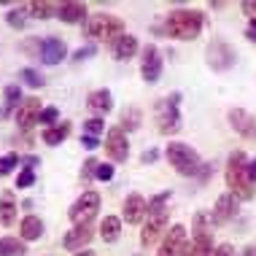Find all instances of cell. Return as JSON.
Segmentation results:
<instances>
[{"label":"cell","mask_w":256,"mask_h":256,"mask_svg":"<svg viewBox=\"0 0 256 256\" xmlns=\"http://www.w3.org/2000/svg\"><path fill=\"white\" fill-rule=\"evenodd\" d=\"M224 178H226V189L230 194H234L243 202H251L256 197V184L248 178V156L243 151H232L230 159H226L224 168Z\"/></svg>","instance_id":"obj_1"},{"label":"cell","mask_w":256,"mask_h":256,"mask_svg":"<svg viewBox=\"0 0 256 256\" xmlns=\"http://www.w3.org/2000/svg\"><path fill=\"white\" fill-rule=\"evenodd\" d=\"M202 24L205 14L197 8H178L164 16V32H168V38L176 40H194L202 32Z\"/></svg>","instance_id":"obj_2"},{"label":"cell","mask_w":256,"mask_h":256,"mask_svg":"<svg viewBox=\"0 0 256 256\" xmlns=\"http://www.w3.org/2000/svg\"><path fill=\"white\" fill-rule=\"evenodd\" d=\"M164 156H168L170 168H176L178 176H186V178H194L202 172V159L189 143H181V140H170L168 148H164Z\"/></svg>","instance_id":"obj_3"},{"label":"cell","mask_w":256,"mask_h":256,"mask_svg":"<svg viewBox=\"0 0 256 256\" xmlns=\"http://www.w3.org/2000/svg\"><path fill=\"white\" fill-rule=\"evenodd\" d=\"M84 32L94 40H119L124 36V22L114 14H92L84 22Z\"/></svg>","instance_id":"obj_4"},{"label":"cell","mask_w":256,"mask_h":256,"mask_svg":"<svg viewBox=\"0 0 256 256\" xmlns=\"http://www.w3.org/2000/svg\"><path fill=\"white\" fill-rule=\"evenodd\" d=\"M181 92H172L168 98L156 102V130L162 135H176L181 132Z\"/></svg>","instance_id":"obj_5"},{"label":"cell","mask_w":256,"mask_h":256,"mask_svg":"<svg viewBox=\"0 0 256 256\" xmlns=\"http://www.w3.org/2000/svg\"><path fill=\"white\" fill-rule=\"evenodd\" d=\"M205 57H208V68H210V70L224 73L238 62V52H234L224 38H213L205 49Z\"/></svg>","instance_id":"obj_6"},{"label":"cell","mask_w":256,"mask_h":256,"mask_svg":"<svg viewBox=\"0 0 256 256\" xmlns=\"http://www.w3.org/2000/svg\"><path fill=\"white\" fill-rule=\"evenodd\" d=\"M98 210H100V194L89 189V192H84V194H81V197L70 205L68 216H70L73 226H76V224H92V218L98 216Z\"/></svg>","instance_id":"obj_7"},{"label":"cell","mask_w":256,"mask_h":256,"mask_svg":"<svg viewBox=\"0 0 256 256\" xmlns=\"http://www.w3.org/2000/svg\"><path fill=\"white\" fill-rule=\"evenodd\" d=\"M140 76L146 84H156L162 78V54H159L154 44L140 49Z\"/></svg>","instance_id":"obj_8"},{"label":"cell","mask_w":256,"mask_h":256,"mask_svg":"<svg viewBox=\"0 0 256 256\" xmlns=\"http://www.w3.org/2000/svg\"><path fill=\"white\" fill-rule=\"evenodd\" d=\"M226 122L230 127L246 140H256V116L248 114L246 108H230L226 110Z\"/></svg>","instance_id":"obj_9"},{"label":"cell","mask_w":256,"mask_h":256,"mask_svg":"<svg viewBox=\"0 0 256 256\" xmlns=\"http://www.w3.org/2000/svg\"><path fill=\"white\" fill-rule=\"evenodd\" d=\"M106 154H108L110 162H127V156H130V140H127V135H124L122 127L108 130V135H106Z\"/></svg>","instance_id":"obj_10"},{"label":"cell","mask_w":256,"mask_h":256,"mask_svg":"<svg viewBox=\"0 0 256 256\" xmlns=\"http://www.w3.org/2000/svg\"><path fill=\"white\" fill-rule=\"evenodd\" d=\"M168 224H170L168 210H164V213H154V216H148V218H146V224H143V232H140V246H143V248H151V246H154L156 240L164 234Z\"/></svg>","instance_id":"obj_11"},{"label":"cell","mask_w":256,"mask_h":256,"mask_svg":"<svg viewBox=\"0 0 256 256\" xmlns=\"http://www.w3.org/2000/svg\"><path fill=\"white\" fill-rule=\"evenodd\" d=\"M238 205H240V200L234 197V194H221L216 200V205H213V210H210V226H221V224H226V221H232L234 216H238Z\"/></svg>","instance_id":"obj_12"},{"label":"cell","mask_w":256,"mask_h":256,"mask_svg":"<svg viewBox=\"0 0 256 256\" xmlns=\"http://www.w3.org/2000/svg\"><path fill=\"white\" fill-rule=\"evenodd\" d=\"M92 238H94V226L92 224H76L70 232H65L62 246H65L68 251H86V246L92 243Z\"/></svg>","instance_id":"obj_13"},{"label":"cell","mask_w":256,"mask_h":256,"mask_svg":"<svg viewBox=\"0 0 256 256\" xmlns=\"http://www.w3.org/2000/svg\"><path fill=\"white\" fill-rule=\"evenodd\" d=\"M184 246H186V226L176 224V226H170L168 234H164V240H162V246H159L156 256H181Z\"/></svg>","instance_id":"obj_14"},{"label":"cell","mask_w":256,"mask_h":256,"mask_svg":"<svg viewBox=\"0 0 256 256\" xmlns=\"http://www.w3.org/2000/svg\"><path fill=\"white\" fill-rule=\"evenodd\" d=\"M122 218L127 224H143L148 218V202L140 194H130L122 205Z\"/></svg>","instance_id":"obj_15"},{"label":"cell","mask_w":256,"mask_h":256,"mask_svg":"<svg viewBox=\"0 0 256 256\" xmlns=\"http://www.w3.org/2000/svg\"><path fill=\"white\" fill-rule=\"evenodd\" d=\"M213 234L208 230H194L192 240L184 246V254L181 256H210L213 254Z\"/></svg>","instance_id":"obj_16"},{"label":"cell","mask_w":256,"mask_h":256,"mask_svg":"<svg viewBox=\"0 0 256 256\" xmlns=\"http://www.w3.org/2000/svg\"><path fill=\"white\" fill-rule=\"evenodd\" d=\"M40 100L38 98H24L22 100V106L16 108V114H14V119H16V124L22 130H30L32 124H38V119H40Z\"/></svg>","instance_id":"obj_17"},{"label":"cell","mask_w":256,"mask_h":256,"mask_svg":"<svg viewBox=\"0 0 256 256\" xmlns=\"http://www.w3.org/2000/svg\"><path fill=\"white\" fill-rule=\"evenodd\" d=\"M68 57V46L62 38H46L40 40V60L46 62V65H60L62 60Z\"/></svg>","instance_id":"obj_18"},{"label":"cell","mask_w":256,"mask_h":256,"mask_svg":"<svg viewBox=\"0 0 256 256\" xmlns=\"http://www.w3.org/2000/svg\"><path fill=\"white\" fill-rule=\"evenodd\" d=\"M57 16H60L65 24H78V22H86V19H89V8H86L84 3L68 0V3H60Z\"/></svg>","instance_id":"obj_19"},{"label":"cell","mask_w":256,"mask_h":256,"mask_svg":"<svg viewBox=\"0 0 256 256\" xmlns=\"http://www.w3.org/2000/svg\"><path fill=\"white\" fill-rule=\"evenodd\" d=\"M86 106H89L92 114L106 116V114L114 110V94H110V89H94V92L86 98Z\"/></svg>","instance_id":"obj_20"},{"label":"cell","mask_w":256,"mask_h":256,"mask_svg":"<svg viewBox=\"0 0 256 256\" xmlns=\"http://www.w3.org/2000/svg\"><path fill=\"white\" fill-rule=\"evenodd\" d=\"M44 221L38 216H24L22 224H19V238L24 240V243H32V240H40L44 238Z\"/></svg>","instance_id":"obj_21"},{"label":"cell","mask_w":256,"mask_h":256,"mask_svg":"<svg viewBox=\"0 0 256 256\" xmlns=\"http://www.w3.org/2000/svg\"><path fill=\"white\" fill-rule=\"evenodd\" d=\"M138 49H140V46H138V38L130 36V32H124V36L114 44V57L119 62H127L138 54Z\"/></svg>","instance_id":"obj_22"},{"label":"cell","mask_w":256,"mask_h":256,"mask_svg":"<svg viewBox=\"0 0 256 256\" xmlns=\"http://www.w3.org/2000/svg\"><path fill=\"white\" fill-rule=\"evenodd\" d=\"M16 197H14V192H3L0 194V226H11L14 221H16Z\"/></svg>","instance_id":"obj_23"},{"label":"cell","mask_w":256,"mask_h":256,"mask_svg":"<svg viewBox=\"0 0 256 256\" xmlns=\"http://www.w3.org/2000/svg\"><path fill=\"white\" fill-rule=\"evenodd\" d=\"M70 122H60L54 124V127H46L44 132H40V138H44L46 146H60L62 140H68V135H70Z\"/></svg>","instance_id":"obj_24"},{"label":"cell","mask_w":256,"mask_h":256,"mask_svg":"<svg viewBox=\"0 0 256 256\" xmlns=\"http://www.w3.org/2000/svg\"><path fill=\"white\" fill-rule=\"evenodd\" d=\"M119 234H122V218L106 216L100 221V240H102V243H116Z\"/></svg>","instance_id":"obj_25"},{"label":"cell","mask_w":256,"mask_h":256,"mask_svg":"<svg viewBox=\"0 0 256 256\" xmlns=\"http://www.w3.org/2000/svg\"><path fill=\"white\" fill-rule=\"evenodd\" d=\"M0 256H27L22 238H0Z\"/></svg>","instance_id":"obj_26"},{"label":"cell","mask_w":256,"mask_h":256,"mask_svg":"<svg viewBox=\"0 0 256 256\" xmlns=\"http://www.w3.org/2000/svg\"><path fill=\"white\" fill-rule=\"evenodd\" d=\"M143 124V114H140V108H135V106H127L122 110V124L119 127L122 130H127V132H135L138 127Z\"/></svg>","instance_id":"obj_27"},{"label":"cell","mask_w":256,"mask_h":256,"mask_svg":"<svg viewBox=\"0 0 256 256\" xmlns=\"http://www.w3.org/2000/svg\"><path fill=\"white\" fill-rule=\"evenodd\" d=\"M24 8L30 11L36 19H49V16H57L60 3H49V0H44V3H27Z\"/></svg>","instance_id":"obj_28"},{"label":"cell","mask_w":256,"mask_h":256,"mask_svg":"<svg viewBox=\"0 0 256 256\" xmlns=\"http://www.w3.org/2000/svg\"><path fill=\"white\" fill-rule=\"evenodd\" d=\"M3 98H6V114H11L14 108L22 106V86H19V84H8L3 89Z\"/></svg>","instance_id":"obj_29"},{"label":"cell","mask_w":256,"mask_h":256,"mask_svg":"<svg viewBox=\"0 0 256 256\" xmlns=\"http://www.w3.org/2000/svg\"><path fill=\"white\" fill-rule=\"evenodd\" d=\"M19 78H22V81H24V84L30 86V89H40V86L46 84V78H44V76H40V73L36 70V68H22Z\"/></svg>","instance_id":"obj_30"},{"label":"cell","mask_w":256,"mask_h":256,"mask_svg":"<svg viewBox=\"0 0 256 256\" xmlns=\"http://www.w3.org/2000/svg\"><path fill=\"white\" fill-rule=\"evenodd\" d=\"M24 6H19V8H11L8 14H6V22H8V27H14V30H22L24 27Z\"/></svg>","instance_id":"obj_31"},{"label":"cell","mask_w":256,"mask_h":256,"mask_svg":"<svg viewBox=\"0 0 256 256\" xmlns=\"http://www.w3.org/2000/svg\"><path fill=\"white\" fill-rule=\"evenodd\" d=\"M170 202V192H162V194L151 197L148 200V216H154V213H164V205Z\"/></svg>","instance_id":"obj_32"},{"label":"cell","mask_w":256,"mask_h":256,"mask_svg":"<svg viewBox=\"0 0 256 256\" xmlns=\"http://www.w3.org/2000/svg\"><path fill=\"white\" fill-rule=\"evenodd\" d=\"M19 154H6V156H0V178H6L14 168H19Z\"/></svg>","instance_id":"obj_33"},{"label":"cell","mask_w":256,"mask_h":256,"mask_svg":"<svg viewBox=\"0 0 256 256\" xmlns=\"http://www.w3.org/2000/svg\"><path fill=\"white\" fill-rule=\"evenodd\" d=\"M102 130H106V122L100 119V116H94V119H86L84 122V135H92V138H98Z\"/></svg>","instance_id":"obj_34"},{"label":"cell","mask_w":256,"mask_h":256,"mask_svg":"<svg viewBox=\"0 0 256 256\" xmlns=\"http://www.w3.org/2000/svg\"><path fill=\"white\" fill-rule=\"evenodd\" d=\"M57 119H60V110L54 108V106H49V108H44V110H40V119H38V124H46V127H54V124H60Z\"/></svg>","instance_id":"obj_35"},{"label":"cell","mask_w":256,"mask_h":256,"mask_svg":"<svg viewBox=\"0 0 256 256\" xmlns=\"http://www.w3.org/2000/svg\"><path fill=\"white\" fill-rule=\"evenodd\" d=\"M98 168H100V162L94 156H89L84 162V168H81V178H84V181H92V178L98 176Z\"/></svg>","instance_id":"obj_36"},{"label":"cell","mask_w":256,"mask_h":256,"mask_svg":"<svg viewBox=\"0 0 256 256\" xmlns=\"http://www.w3.org/2000/svg\"><path fill=\"white\" fill-rule=\"evenodd\" d=\"M36 184V172L32 170H22L16 176V189H27V186H32Z\"/></svg>","instance_id":"obj_37"},{"label":"cell","mask_w":256,"mask_h":256,"mask_svg":"<svg viewBox=\"0 0 256 256\" xmlns=\"http://www.w3.org/2000/svg\"><path fill=\"white\" fill-rule=\"evenodd\" d=\"M94 54H98V49H94V46H81V49L73 52V60H76V62H84V60H89V57H94Z\"/></svg>","instance_id":"obj_38"},{"label":"cell","mask_w":256,"mask_h":256,"mask_svg":"<svg viewBox=\"0 0 256 256\" xmlns=\"http://www.w3.org/2000/svg\"><path fill=\"white\" fill-rule=\"evenodd\" d=\"M98 181H110L114 178V164H106V162H100V168H98Z\"/></svg>","instance_id":"obj_39"},{"label":"cell","mask_w":256,"mask_h":256,"mask_svg":"<svg viewBox=\"0 0 256 256\" xmlns=\"http://www.w3.org/2000/svg\"><path fill=\"white\" fill-rule=\"evenodd\" d=\"M19 168L36 172V168H40V156H22V159H19Z\"/></svg>","instance_id":"obj_40"},{"label":"cell","mask_w":256,"mask_h":256,"mask_svg":"<svg viewBox=\"0 0 256 256\" xmlns=\"http://www.w3.org/2000/svg\"><path fill=\"white\" fill-rule=\"evenodd\" d=\"M240 8H243V14L248 16V22H256V0H246Z\"/></svg>","instance_id":"obj_41"},{"label":"cell","mask_w":256,"mask_h":256,"mask_svg":"<svg viewBox=\"0 0 256 256\" xmlns=\"http://www.w3.org/2000/svg\"><path fill=\"white\" fill-rule=\"evenodd\" d=\"M81 146H84V148H89V151H94V148H100V138L81 135Z\"/></svg>","instance_id":"obj_42"},{"label":"cell","mask_w":256,"mask_h":256,"mask_svg":"<svg viewBox=\"0 0 256 256\" xmlns=\"http://www.w3.org/2000/svg\"><path fill=\"white\" fill-rule=\"evenodd\" d=\"M232 254H234V248H232L230 243H221V246L213 248V254H210V256H232Z\"/></svg>","instance_id":"obj_43"},{"label":"cell","mask_w":256,"mask_h":256,"mask_svg":"<svg viewBox=\"0 0 256 256\" xmlns=\"http://www.w3.org/2000/svg\"><path fill=\"white\" fill-rule=\"evenodd\" d=\"M246 38L251 40V44H256V22H248V27H246Z\"/></svg>","instance_id":"obj_44"},{"label":"cell","mask_w":256,"mask_h":256,"mask_svg":"<svg viewBox=\"0 0 256 256\" xmlns=\"http://www.w3.org/2000/svg\"><path fill=\"white\" fill-rule=\"evenodd\" d=\"M248 178L256 184V159H248Z\"/></svg>","instance_id":"obj_45"},{"label":"cell","mask_w":256,"mask_h":256,"mask_svg":"<svg viewBox=\"0 0 256 256\" xmlns=\"http://www.w3.org/2000/svg\"><path fill=\"white\" fill-rule=\"evenodd\" d=\"M159 154H156V151H143V156H140V162H154V159H156Z\"/></svg>","instance_id":"obj_46"},{"label":"cell","mask_w":256,"mask_h":256,"mask_svg":"<svg viewBox=\"0 0 256 256\" xmlns=\"http://www.w3.org/2000/svg\"><path fill=\"white\" fill-rule=\"evenodd\" d=\"M243 256H256V246H246L243 248Z\"/></svg>","instance_id":"obj_47"},{"label":"cell","mask_w":256,"mask_h":256,"mask_svg":"<svg viewBox=\"0 0 256 256\" xmlns=\"http://www.w3.org/2000/svg\"><path fill=\"white\" fill-rule=\"evenodd\" d=\"M76 256H94V251H89V248H86V251H78Z\"/></svg>","instance_id":"obj_48"}]
</instances>
